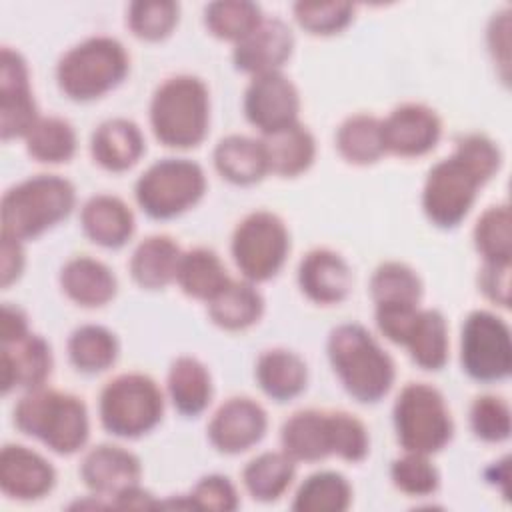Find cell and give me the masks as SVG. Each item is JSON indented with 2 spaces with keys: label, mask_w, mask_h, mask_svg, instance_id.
Listing matches in <instances>:
<instances>
[{
  "label": "cell",
  "mask_w": 512,
  "mask_h": 512,
  "mask_svg": "<svg viewBox=\"0 0 512 512\" xmlns=\"http://www.w3.org/2000/svg\"><path fill=\"white\" fill-rule=\"evenodd\" d=\"M294 50V34L280 18H264L246 38L234 44L236 70L258 76L280 72Z\"/></svg>",
  "instance_id": "16"
},
{
  "label": "cell",
  "mask_w": 512,
  "mask_h": 512,
  "mask_svg": "<svg viewBox=\"0 0 512 512\" xmlns=\"http://www.w3.org/2000/svg\"><path fill=\"white\" fill-rule=\"evenodd\" d=\"M338 154L354 166L378 162L386 150L382 140V120L372 114H352L336 130Z\"/></svg>",
  "instance_id": "33"
},
{
  "label": "cell",
  "mask_w": 512,
  "mask_h": 512,
  "mask_svg": "<svg viewBox=\"0 0 512 512\" xmlns=\"http://www.w3.org/2000/svg\"><path fill=\"white\" fill-rule=\"evenodd\" d=\"M110 506L114 508H124V510H148V508H158L160 502L154 500V496L140 488V484L126 488L124 492H120L118 496H114L110 500Z\"/></svg>",
  "instance_id": "50"
},
{
  "label": "cell",
  "mask_w": 512,
  "mask_h": 512,
  "mask_svg": "<svg viewBox=\"0 0 512 512\" xmlns=\"http://www.w3.org/2000/svg\"><path fill=\"white\" fill-rule=\"evenodd\" d=\"M392 420L404 452L432 456L454 436V420L442 392L426 382H408L400 390Z\"/></svg>",
  "instance_id": "7"
},
{
  "label": "cell",
  "mask_w": 512,
  "mask_h": 512,
  "mask_svg": "<svg viewBox=\"0 0 512 512\" xmlns=\"http://www.w3.org/2000/svg\"><path fill=\"white\" fill-rule=\"evenodd\" d=\"M296 474V462L284 452H262L242 470V482L248 494L258 502L278 500Z\"/></svg>",
  "instance_id": "35"
},
{
  "label": "cell",
  "mask_w": 512,
  "mask_h": 512,
  "mask_svg": "<svg viewBox=\"0 0 512 512\" xmlns=\"http://www.w3.org/2000/svg\"><path fill=\"white\" fill-rule=\"evenodd\" d=\"M292 12L298 26L314 36L338 34L354 18L350 2H296Z\"/></svg>",
  "instance_id": "42"
},
{
  "label": "cell",
  "mask_w": 512,
  "mask_h": 512,
  "mask_svg": "<svg viewBox=\"0 0 512 512\" xmlns=\"http://www.w3.org/2000/svg\"><path fill=\"white\" fill-rule=\"evenodd\" d=\"M216 172L236 186H250L268 174V160L262 140L230 134L218 140L212 152Z\"/></svg>",
  "instance_id": "25"
},
{
  "label": "cell",
  "mask_w": 512,
  "mask_h": 512,
  "mask_svg": "<svg viewBox=\"0 0 512 512\" xmlns=\"http://www.w3.org/2000/svg\"><path fill=\"white\" fill-rule=\"evenodd\" d=\"M332 456L346 462H362L370 450V438L364 422L348 412H330Z\"/></svg>",
  "instance_id": "45"
},
{
  "label": "cell",
  "mask_w": 512,
  "mask_h": 512,
  "mask_svg": "<svg viewBox=\"0 0 512 512\" xmlns=\"http://www.w3.org/2000/svg\"><path fill=\"white\" fill-rule=\"evenodd\" d=\"M442 136V120L426 104L406 102L396 106L382 120L384 150L402 156L418 158L434 150Z\"/></svg>",
  "instance_id": "15"
},
{
  "label": "cell",
  "mask_w": 512,
  "mask_h": 512,
  "mask_svg": "<svg viewBox=\"0 0 512 512\" xmlns=\"http://www.w3.org/2000/svg\"><path fill=\"white\" fill-rule=\"evenodd\" d=\"M350 502V482L340 472L322 470L300 484L292 508L298 512H344Z\"/></svg>",
  "instance_id": "37"
},
{
  "label": "cell",
  "mask_w": 512,
  "mask_h": 512,
  "mask_svg": "<svg viewBox=\"0 0 512 512\" xmlns=\"http://www.w3.org/2000/svg\"><path fill=\"white\" fill-rule=\"evenodd\" d=\"M230 250L244 280L266 282L282 270L290 252V234L280 216L256 210L234 228Z\"/></svg>",
  "instance_id": "10"
},
{
  "label": "cell",
  "mask_w": 512,
  "mask_h": 512,
  "mask_svg": "<svg viewBox=\"0 0 512 512\" xmlns=\"http://www.w3.org/2000/svg\"><path fill=\"white\" fill-rule=\"evenodd\" d=\"M24 248L22 240L2 234V286L8 288L16 282L24 270Z\"/></svg>",
  "instance_id": "49"
},
{
  "label": "cell",
  "mask_w": 512,
  "mask_h": 512,
  "mask_svg": "<svg viewBox=\"0 0 512 512\" xmlns=\"http://www.w3.org/2000/svg\"><path fill=\"white\" fill-rule=\"evenodd\" d=\"M462 370L476 382H500L512 372V340L508 324L488 310L466 316L460 334Z\"/></svg>",
  "instance_id": "11"
},
{
  "label": "cell",
  "mask_w": 512,
  "mask_h": 512,
  "mask_svg": "<svg viewBox=\"0 0 512 512\" xmlns=\"http://www.w3.org/2000/svg\"><path fill=\"white\" fill-rule=\"evenodd\" d=\"M486 40H488V50L492 54V60L502 68V78L506 82L508 68H510V10L508 8L492 16L488 24Z\"/></svg>",
  "instance_id": "47"
},
{
  "label": "cell",
  "mask_w": 512,
  "mask_h": 512,
  "mask_svg": "<svg viewBox=\"0 0 512 512\" xmlns=\"http://www.w3.org/2000/svg\"><path fill=\"white\" fill-rule=\"evenodd\" d=\"M176 282L186 296L210 302L230 282V276L214 250L198 246L182 252Z\"/></svg>",
  "instance_id": "32"
},
{
  "label": "cell",
  "mask_w": 512,
  "mask_h": 512,
  "mask_svg": "<svg viewBox=\"0 0 512 512\" xmlns=\"http://www.w3.org/2000/svg\"><path fill=\"white\" fill-rule=\"evenodd\" d=\"M478 288L492 302L502 308L510 304V264L484 262L478 272Z\"/></svg>",
  "instance_id": "48"
},
{
  "label": "cell",
  "mask_w": 512,
  "mask_h": 512,
  "mask_svg": "<svg viewBox=\"0 0 512 512\" xmlns=\"http://www.w3.org/2000/svg\"><path fill=\"white\" fill-rule=\"evenodd\" d=\"M300 94L294 82L282 72L252 76L244 92L246 120L262 136L298 122Z\"/></svg>",
  "instance_id": "13"
},
{
  "label": "cell",
  "mask_w": 512,
  "mask_h": 512,
  "mask_svg": "<svg viewBox=\"0 0 512 512\" xmlns=\"http://www.w3.org/2000/svg\"><path fill=\"white\" fill-rule=\"evenodd\" d=\"M204 192V170L188 158L158 160L134 184L138 206L154 220H170L184 214L202 200Z\"/></svg>",
  "instance_id": "9"
},
{
  "label": "cell",
  "mask_w": 512,
  "mask_h": 512,
  "mask_svg": "<svg viewBox=\"0 0 512 512\" xmlns=\"http://www.w3.org/2000/svg\"><path fill=\"white\" fill-rule=\"evenodd\" d=\"M80 226L86 238L102 248H122L134 234V214L130 206L112 194L88 198L80 212Z\"/></svg>",
  "instance_id": "22"
},
{
  "label": "cell",
  "mask_w": 512,
  "mask_h": 512,
  "mask_svg": "<svg viewBox=\"0 0 512 512\" xmlns=\"http://www.w3.org/2000/svg\"><path fill=\"white\" fill-rule=\"evenodd\" d=\"M56 484L54 466L38 452L20 446L6 444L0 452V486L2 492L14 500H38L44 498Z\"/></svg>",
  "instance_id": "18"
},
{
  "label": "cell",
  "mask_w": 512,
  "mask_h": 512,
  "mask_svg": "<svg viewBox=\"0 0 512 512\" xmlns=\"http://www.w3.org/2000/svg\"><path fill=\"white\" fill-rule=\"evenodd\" d=\"M142 130L128 118H108L96 126L90 138V152L98 166L108 172L132 168L144 154Z\"/></svg>",
  "instance_id": "21"
},
{
  "label": "cell",
  "mask_w": 512,
  "mask_h": 512,
  "mask_svg": "<svg viewBox=\"0 0 512 512\" xmlns=\"http://www.w3.org/2000/svg\"><path fill=\"white\" fill-rule=\"evenodd\" d=\"M28 64L22 54L10 46L0 52V134L2 140L26 138L38 122Z\"/></svg>",
  "instance_id": "12"
},
{
  "label": "cell",
  "mask_w": 512,
  "mask_h": 512,
  "mask_svg": "<svg viewBox=\"0 0 512 512\" xmlns=\"http://www.w3.org/2000/svg\"><path fill=\"white\" fill-rule=\"evenodd\" d=\"M188 506L196 510H216V512H232L238 508V492L230 478L222 474L202 476L192 492L186 496Z\"/></svg>",
  "instance_id": "46"
},
{
  "label": "cell",
  "mask_w": 512,
  "mask_h": 512,
  "mask_svg": "<svg viewBox=\"0 0 512 512\" xmlns=\"http://www.w3.org/2000/svg\"><path fill=\"white\" fill-rule=\"evenodd\" d=\"M98 414L104 430L112 436L140 438L160 424L164 394L146 374H120L102 388Z\"/></svg>",
  "instance_id": "8"
},
{
  "label": "cell",
  "mask_w": 512,
  "mask_h": 512,
  "mask_svg": "<svg viewBox=\"0 0 512 512\" xmlns=\"http://www.w3.org/2000/svg\"><path fill=\"white\" fill-rule=\"evenodd\" d=\"M74 204L76 190L70 180L56 174L30 176L2 196V234L16 240L36 238L68 218Z\"/></svg>",
  "instance_id": "5"
},
{
  "label": "cell",
  "mask_w": 512,
  "mask_h": 512,
  "mask_svg": "<svg viewBox=\"0 0 512 512\" xmlns=\"http://www.w3.org/2000/svg\"><path fill=\"white\" fill-rule=\"evenodd\" d=\"M210 320L228 332H238L254 326L264 312V298L254 282L232 280L210 300Z\"/></svg>",
  "instance_id": "29"
},
{
  "label": "cell",
  "mask_w": 512,
  "mask_h": 512,
  "mask_svg": "<svg viewBox=\"0 0 512 512\" xmlns=\"http://www.w3.org/2000/svg\"><path fill=\"white\" fill-rule=\"evenodd\" d=\"M14 424L22 434L38 438L62 456L84 448L90 434L88 410L82 398L46 386L26 390L14 408Z\"/></svg>",
  "instance_id": "3"
},
{
  "label": "cell",
  "mask_w": 512,
  "mask_h": 512,
  "mask_svg": "<svg viewBox=\"0 0 512 512\" xmlns=\"http://www.w3.org/2000/svg\"><path fill=\"white\" fill-rule=\"evenodd\" d=\"M126 22L132 34L146 42H160L178 24L180 6L172 0H136L128 6Z\"/></svg>",
  "instance_id": "41"
},
{
  "label": "cell",
  "mask_w": 512,
  "mask_h": 512,
  "mask_svg": "<svg viewBox=\"0 0 512 512\" xmlns=\"http://www.w3.org/2000/svg\"><path fill=\"white\" fill-rule=\"evenodd\" d=\"M28 154L46 164L68 162L76 152L74 126L60 116H44L26 134Z\"/></svg>",
  "instance_id": "38"
},
{
  "label": "cell",
  "mask_w": 512,
  "mask_h": 512,
  "mask_svg": "<svg viewBox=\"0 0 512 512\" xmlns=\"http://www.w3.org/2000/svg\"><path fill=\"white\" fill-rule=\"evenodd\" d=\"M282 450L294 462H320L332 456L330 412L326 410H298L280 430Z\"/></svg>",
  "instance_id": "23"
},
{
  "label": "cell",
  "mask_w": 512,
  "mask_h": 512,
  "mask_svg": "<svg viewBox=\"0 0 512 512\" xmlns=\"http://www.w3.org/2000/svg\"><path fill=\"white\" fill-rule=\"evenodd\" d=\"M142 476V464L136 454L116 444H98L90 448L80 462L84 486L98 498H114Z\"/></svg>",
  "instance_id": "17"
},
{
  "label": "cell",
  "mask_w": 512,
  "mask_h": 512,
  "mask_svg": "<svg viewBox=\"0 0 512 512\" xmlns=\"http://www.w3.org/2000/svg\"><path fill=\"white\" fill-rule=\"evenodd\" d=\"M210 124V94L206 84L190 74L166 78L150 100V126L156 140L168 148L202 144Z\"/></svg>",
  "instance_id": "4"
},
{
  "label": "cell",
  "mask_w": 512,
  "mask_h": 512,
  "mask_svg": "<svg viewBox=\"0 0 512 512\" xmlns=\"http://www.w3.org/2000/svg\"><path fill=\"white\" fill-rule=\"evenodd\" d=\"M62 292L84 308H100L108 304L118 290L114 272L100 260L90 256H74L60 270Z\"/></svg>",
  "instance_id": "24"
},
{
  "label": "cell",
  "mask_w": 512,
  "mask_h": 512,
  "mask_svg": "<svg viewBox=\"0 0 512 512\" xmlns=\"http://www.w3.org/2000/svg\"><path fill=\"white\" fill-rule=\"evenodd\" d=\"M254 374L260 390L276 402H288L300 396L308 384V366L304 358L286 348L262 352L256 360Z\"/></svg>",
  "instance_id": "26"
},
{
  "label": "cell",
  "mask_w": 512,
  "mask_h": 512,
  "mask_svg": "<svg viewBox=\"0 0 512 512\" xmlns=\"http://www.w3.org/2000/svg\"><path fill=\"white\" fill-rule=\"evenodd\" d=\"M402 346L422 370H442L448 362V324L440 310L420 308Z\"/></svg>",
  "instance_id": "30"
},
{
  "label": "cell",
  "mask_w": 512,
  "mask_h": 512,
  "mask_svg": "<svg viewBox=\"0 0 512 512\" xmlns=\"http://www.w3.org/2000/svg\"><path fill=\"white\" fill-rule=\"evenodd\" d=\"M166 388L170 402L182 416L202 414L212 400L210 372L194 356H180L172 362Z\"/></svg>",
  "instance_id": "31"
},
{
  "label": "cell",
  "mask_w": 512,
  "mask_h": 512,
  "mask_svg": "<svg viewBox=\"0 0 512 512\" xmlns=\"http://www.w3.org/2000/svg\"><path fill=\"white\" fill-rule=\"evenodd\" d=\"M52 366L50 344L38 334L28 332L16 340L2 342V392L8 394L14 388L34 390L44 386L52 374Z\"/></svg>",
  "instance_id": "19"
},
{
  "label": "cell",
  "mask_w": 512,
  "mask_h": 512,
  "mask_svg": "<svg viewBox=\"0 0 512 512\" xmlns=\"http://www.w3.org/2000/svg\"><path fill=\"white\" fill-rule=\"evenodd\" d=\"M70 364L82 374H98L108 370L120 352L118 338L100 324L78 326L66 344Z\"/></svg>",
  "instance_id": "34"
},
{
  "label": "cell",
  "mask_w": 512,
  "mask_h": 512,
  "mask_svg": "<svg viewBox=\"0 0 512 512\" xmlns=\"http://www.w3.org/2000/svg\"><path fill=\"white\" fill-rule=\"evenodd\" d=\"M422 292V280L416 270L398 260L382 262L370 278V296L376 308L418 306Z\"/></svg>",
  "instance_id": "36"
},
{
  "label": "cell",
  "mask_w": 512,
  "mask_h": 512,
  "mask_svg": "<svg viewBox=\"0 0 512 512\" xmlns=\"http://www.w3.org/2000/svg\"><path fill=\"white\" fill-rule=\"evenodd\" d=\"M28 318L24 310L12 304H4L2 308V342L16 340L24 334H28Z\"/></svg>",
  "instance_id": "51"
},
{
  "label": "cell",
  "mask_w": 512,
  "mask_h": 512,
  "mask_svg": "<svg viewBox=\"0 0 512 512\" xmlns=\"http://www.w3.org/2000/svg\"><path fill=\"white\" fill-rule=\"evenodd\" d=\"M262 146L268 160V172L282 178L300 176L314 164L316 158V140L300 122L264 134Z\"/></svg>",
  "instance_id": "27"
},
{
  "label": "cell",
  "mask_w": 512,
  "mask_h": 512,
  "mask_svg": "<svg viewBox=\"0 0 512 512\" xmlns=\"http://www.w3.org/2000/svg\"><path fill=\"white\" fill-rule=\"evenodd\" d=\"M326 352L334 374L354 400L376 404L390 392L396 378L394 360L364 326H336L328 334Z\"/></svg>",
  "instance_id": "2"
},
{
  "label": "cell",
  "mask_w": 512,
  "mask_h": 512,
  "mask_svg": "<svg viewBox=\"0 0 512 512\" xmlns=\"http://www.w3.org/2000/svg\"><path fill=\"white\" fill-rule=\"evenodd\" d=\"M182 250L180 246L164 234L144 238L130 256V276L146 290L166 288L176 280Z\"/></svg>",
  "instance_id": "28"
},
{
  "label": "cell",
  "mask_w": 512,
  "mask_h": 512,
  "mask_svg": "<svg viewBox=\"0 0 512 512\" xmlns=\"http://www.w3.org/2000/svg\"><path fill=\"white\" fill-rule=\"evenodd\" d=\"M268 430L266 410L248 396L228 398L208 422V440L222 454H240L256 446Z\"/></svg>",
  "instance_id": "14"
},
{
  "label": "cell",
  "mask_w": 512,
  "mask_h": 512,
  "mask_svg": "<svg viewBox=\"0 0 512 512\" xmlns=\"http://www.w3.org/2000/svg\"><path fill=\"white\" fill-rule=\"evenodd\" d=\"M352 282L348 262L330 248H314L300 260L298 286L316 304H340L348 298Z\"/></svg>",
  "instance_id": "20"
},
{
  "label": "cell",
  "mask_w": 512,
  "mask_h": 512,
  "mask_svg": "<svg viewBox=\"0 0 512 512\" xmlns=\"http://www.w3.org/2000/svg\"><path fill=\"white\" fill-rule=\"evenodd\" d=\"M474 246L484 262L510 264L512 262V216L508 204H496L482 212L476 220Z\"/></svg>",
  "instance_id": "40"
},
{
  "label": "cell",
  "mask_w": 512,
  "mask_h": 512,
  "mask_svg": "<svg viewBox=\"0 0 512 512\" xmlns=\"http://www.w3.org/2000/svg\"><path fill=\"white\" fill-rule=\"evenodd\" d=\"M502 166L498 144L486 134H466L448 158L436 162L422 186V210L438 228L458 226L474 206L478 190Z\"/></svg>",
  "instance_id": "1"
},
{
  "label": "cell",
  "mask_w": 512,
  "mask_h": 512,
  "mask_svg": "<svg viewBox=\"0 0 512 512\" xmlns=\"http://www.w3.org/2000/svg\"><path fill=\"white\" fill-rule=\"evenodd\" d=\"M392 484L408 496H430L440 486V474L426 454L406 452L390 466Z\"/></svg>",
  "instance_id": "43"
},
{
  "label": "cell",
  "mask_w": 512,
  "mask_h": 512,
  "mask_svg": "<svg viewBox=\"0 0 512 512\" xmlns=\"http://www.w3.org/2000/svg\"><path fill=\"white\" fill-rule=\"evenodd\" d=\"M470 428L476 438L490 444L508 440L512 430L508 402L494 394H484L474 398L470 406Z\"/></svg>",
  "instance_id": "44"
},
{
  "label": "cell",
  "mask_w": 512,
  "mask_h": 512,
  "mask_svg": "<svg viewBox=\"0 0 512 512\" xmlns=\"http://www.w3.org/2000/svg\"><path fill=\"white\" fill-rule=\"evenodd\" d=\"M264 20L258 4L248 0H218L204 8L208 32L220 40L240 42Z\"/></svg>",
  "instance_id": "39"
},
{
  "label": "cell",
  "mask_w": 512,
  "mask_h": 512,
  "mask_svg": "<svg viewBox=\"0 0 512 512\" xmlns=\"http://www.w3.org/2000/svg\"><path fill=\"white\" fill-rule=\"evenodd\" d=\"M130 58L112 36H92L62 54L56 66L58 88L76 102H90L114 90L128 74Z\"/></svg>",
  "instance_id": "6"
}]
</instances>
